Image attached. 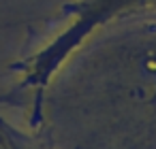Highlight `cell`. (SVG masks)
I'll return each instance as SVG.
<instances>
[{"instance_id": "obj_2", "label": "cell", "mask_w": 156, "mask_h": 149, "mask_svg": "<svg viewBox=\"0 0 156 149\" xmlns=\"http://www.w3.org/2000/svg\"><path fill=\"white\" fill-rule=\"evenodd\" d=\"M69 24L34 58L30 81L45 83L49 75L96 30L126 19L156 17V0H75L66 7Z\"/></svg>"}, {"instance_id": "obj_3", "label": "cell", "mask_w": 156, "mask_h": 149, "mask_svg": "<svg viewBox=\"0 0 156 149\" xmlns=\"http://www.w3.org/2000/svg\"><path fill=\"white\" fill-rule=\"evenodd\" d=\"M20 149H39V147H34V145H30V143H26V145H20Z\"/></svg>"}, {"instance_id": "obj_1", "label": "cell", "mask_w": 156, "mask_h": 149, "mask_svg": "<svg viewBox=\"0 0 156 149\" xmlns=\"http://www.w3.org/2000/svg\"><path fill=\"white\" fill-rule=\"evenodd\" d=\"M75 51L71 149H156V17L109 24Z\"/></svg>"}]
</instances>
